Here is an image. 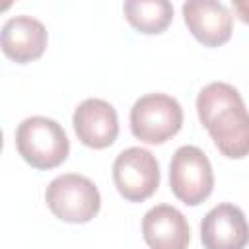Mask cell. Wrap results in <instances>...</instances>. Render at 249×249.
<instances>
[{"label":"cell","instance_id":"obj_1","mask_svg":"<svg viewBox=\"0 0 249 249\" xmlns=\"http://www.w3.org/2000/svg\"><path fill=\"white\" fill-rule=\"evenodd\" d=\"M196 113L226 158L249 156V113L233 86L226 82L204 86L196 97Z\"/></svg>","mask_w":249,"mask_h":249},{"label":"cell","instance_id":"obj_2","mask_svg":"<svg viewBox=\"0 0 249 249\" xmlns=\"http://www.w3.org/2000/svg\"><path fill=\"white\" fill-rule=\"evenodd\" d=\"M16 148L31 167L54 169L68 158L70 142L56 121L37 115L18 124Z\"/></svg>","mask_w":249,"mask_h":249},{"label":"cell","instance_id":"obj_3","mask_svg":"<svg viewBox=\"0 0 249 249\" xmlns=\"http://www.w3.org/2000/svg\"><path fill=\"white\" fill-rule=\"evenodd\" d=\"M49 210L62 222L86 224L97 216L101 196L93 181L78 173H64L53 179L45 191Z\"/></svg>","mask_w":249,"mask_h":249},{"label":"cell","instance_id":"obj_4","mask_svg":"<svg viewBox=\"0 0 249 249\" xmlns=\"http://www.w3.org/2000/svg\"><path fill=\"white\" fill-rule=\"evenodd\" d=\"M183 124L179 101L165 93L142 95L130 109V130L146 144H163L173 138Z\"/></svg>","mask_w":249,"mask_h":249},{"label":"cell","instance_id":"obj_5","mask_svg":"<svg viewBox=\"0 0 249 249\" xmlns=\"http://www.w3.org/2000/svg\"><path fill=\"white\" fill-rule=\"evenodd\" d=\"M169 187L173 195L189 206H196L210 196L214 173L210 160L200 148L181 146L175 150L169 163Z\"/></svg>","mask_w":249,"mask_h":249},{"label":"cell","instance_id":"obj_6","mask_svg":"<svg viewBox=\"0 0 249 249\" xmlns=\"http://www.w3.org/2000/svg\"><path fill=\"white\" fill-rule=\"evenodd\" d=\"M113 181L124 200L142 202L150 198L160 187L158 160L144 148H126L113 163Z\"/></svg>","mask_w":249,"mask_h":249},{"label":"cell","instance_id":"obj_7","mask_svg":"<svg viewBox=\"0 0 249 249\" xmlns=\"http://www.w3.org/2000/svg\"><path fill=\"white\" fill-rule=\"evenodd\" d=\"M200 241L204 249H245L249 243V224L243 210L230 202L214 206L202 218Z\"/></svg>","mask_w":249,"mask_h":249},{"label":"cell","instance_id":"obj_8","mask_svg":"<svg viewBox=\"0 0 249 249\" xmlns=\"http://www.w3.org/2000/svg\"><path fill=\"white\" fill-rule=\"evenodd\" d=\"M72 124L78 140L93 150L111 146L119 134V117L115 107L97 97L84 99L76 107Z\"/></svg>","mask_w":249,"mask_h":249},{"label":"cell","instance_id":"obj_9","mask_svg":"<svg viewBox=\"0 0 249 249\" xmlns=\"http://www.w3.org/2000/svg\"><path fill=\"white\" fill-rule=\"evenodd\" d=\"M183 18L193 37L204 47H220L230 41L233 16L222 2L191 0L183 4Z\"/></svg>","mask_w":249,"mask_h":249},{"label":"cell","instance_id":"obj_10","mask_svg":"<svg viewBox=\"0 0 249 249\" xmlns=\"http://www.w3.org/2000/svg\"><path fill=\"white\" fill-rule=\"evenodd\" d=\"M0 45L10 60L25 64L37 60L45 53L47 29L31 16H14L2 25Z\"/></svg>","mask_w":249,"mask_h":249},{"label":"cell","instance_id":"obj_11","mask_svg":"<svg viewBox=\"0 0 249 249\" xmlns=\"http://www.w3.org/2000/svg\"><path fill=\"white\" fill-rule=\"evenodd\" d=\"M142 237L150 249H187L191 231L187 218L171 204H158L142 218Z\"/></svg>","mask_w":249,"mask_h":249},{"label":"cell","instance_id":"obj_12","mask_svg":"<svg viewBox=\"0 0 249 249\" xmlns=\"http://www.w3.org/2000/svg\"><path fill=\"white\" fill-rule=\"evenodd\" d=\"M123 12L128 23L146 35L163 33L173 19V6L167 0H128Z\"/></svg>","mask_w":249,"mask_h":249},{"label":"cell","instance_id":"obj_13","mask_svg":"<svg viewBox=\"0 0 249 249\" xmlns=\"http://www.w3.org/2000/svg\"><path fill=\"white\" fill-rule=\"evenodd\" d=\"M233 10L241 21L249 23V0H233Z\"/></svg>","mask_w":249,"mask_h":249}]
</instances>
